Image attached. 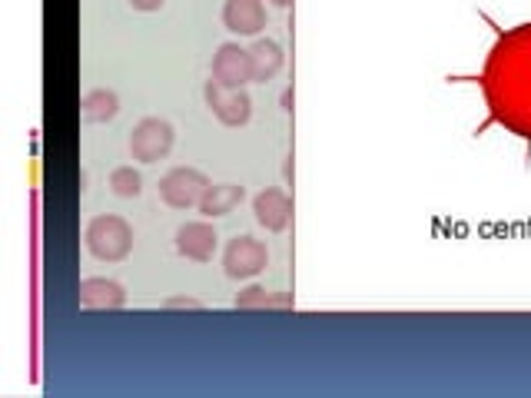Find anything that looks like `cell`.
Returning <instances> with one entry per match:
<instances>
[{
    "label": "cell",
    "mask_w": 531,
    "mask_h": 398,
    "mask_svg": "<svg viewBox=\"0 0 531 398\" xmlns=\"http://www.w3.org/2000/svg\"><path fill=\"white\" fill-rule=\"evenodd\" d=\"M478 17L492 27V47L475 73H449V83H475L485 100V120L472 130L482 136L488 127H502L525 143V160L531 163V20L502 27L485 10Z\"/></svg>",
    "instance_id": "obj_1"
},
{
    "label": "cell",
    "mask_w": 531,
    "mask_h": 398,
    "mask_svg": "<svg viewBox=\"0 0 531 398\" xmlns=\"http://www.w3.org/2000/svg\"><path fill=\"white\" fill-rule=\"evenodd\" d=\"M83 246L100 263H123L133 253V226L117 213H100L83 229Z\"/></svg>",
    "instance_id": "obj_2"
},
{
    "label": "cell",
    "mask_w": 531,
    "mask_h": 398,
    "mask_svg": "<svg viewBox=\"0 0 531 398\" xmlns=\"http://www.w3.org/2000/svg\"><path fill=\"white\" fill-rule=\"evenodd\" d=\"M176 143V130L163 117H143L130 133V156L137 163H160L170 156Z\"/></svg>",
    "instance_id": "obj_3"
},
{
    "label": "cell",
    "mask_w": 531,
    "mask_h": 398,
    "mask_svg": "<svg viewBox=\"0 0 531 398\" xmlns=\"http://www.w3.org/2000/svg\"><path fill=\"white\" fill-rule=\"evenodd\" d=\"M210 190V176L196 166H173L160 176V199L170 209H193L200 206L203 193Z\"/></svg>",
    "instance_id": "obj_4"
},
{
    "label": "cell",
    "mask_w": 531,
    "mask_h": 398,
    "mask_svg": "<svg viewBox=\"0 0 531 398\" xmlns=\"http://www.w3.org/2000/svg\"><path fill=\"white\" fill-rule=\"evenodd\" d=\"M203 100L223 127H246L249 117H253V97L246 93V87L233 90V87H223V83H216L210 77L203 87Z\"/></svg>",
    "instance_id": "obj_5"
},
{
    "label": "cell",
    "mask_w": 531,
    "mask_h": 398,
    "mask_svg": "<svg viewBox=\"0 0 531 398\" xmlns=\"http://www.w3.org/2000/svg\"><path fill=\"white\" fill-rule=\"evenodd\" d=\"M269 266V249L256 236H233L223 249V272L229 279H253Z\"/></svg>",
    "instance_id": "obj_6"
},
{
    "label": "cell",
    "mask_w": 531,
    "mask_h": 398,
    "mask_svg": "<svg viewBox=\"0 0 531 398\" xmlns=\"http://www.w3.org/2000/svg\"><path fill=\"white\" fill-rule=\"evenodd\" d=\"M213 80L223 87L243 90L253 83V64H249V47H239L236 40H226L213 54Z\"/></svg>",
    "instance_id": "obj_7"
},
{
    "label": "cell",
    "mask_w": 531,
    "mask_h": 398,
    "mask_svg": "<svg viewBox=\"0 0 531 398\" xmlns=\"http://www.w3.org/2000/svg\"><path fill=\"white\" fill-rule=\"evenodd\" d=\"M220 249V233L210 219H193V223H183L176 229V253L183 259H193V263H210Z\"/></svg>",
    "instance_id": "obj_8"
},
{
    "label": "cell",
    "mask_w": 531,
    "mask_h": 398,
    "mask_svg": "<svg viewBox=\"0 0 531 398\" xmlns=\"http://www.w3.org/2000/svg\"><path fill=\"white\" fill-rule=\"evenodd\" d=\"M253 216L266 233H286L293 223V199L279 186H266L253 196Z\"/></svg>",
    "instance_id": "obj_9"
},
{
    "label": "cell",
    "mask_w": 531,
    "mask_h": 398,
    "mask_svg": "<svg viewBox=\"0 0 531 398\" xmlns=\"http://www.w3.org/2000/svg\"><path fill=\"white\" fill-rule=\"evenodd\" d=\"M223 27L236 37H259L269 24V10L263 0H226Z\"/></svg>",
    "instance_id": "obj_10"
},
{
    "label": "cell",
    "mask_w": 531,
    "mask_h": 398,
    "mask_svg": "<svg viewBox=\"0 0 531 398\" xmlns=\"http://www.w3.org/2000/svg\"><path fill=\"white\" fill-rule=\"evenodd\" d=\"M77 302L83 309H120L127 306V289L117 279L107 276H87L77 286Z\"/></svg>",
    "instance_id": "obj_11"
},
{
    "label": "cell",
    "mask_w": 531,
    "mask_h": 398,
    "mask_svg": "<svg viewBox=\"0 0 531 398\" xmlns=\"http://www.w3.org/2000/svg\"><path fill=\"white\" fill-rule=\"evenodd\" d=\"M249 64H253V83H269L286 67V50L273 37H256L249 44Z\"/></svg>",
    "instance_id": "obj_12"
},
{
    "label": "cell",
    "mask_w": 531,
    "mask_h": 398,
    "mask_svg": "<svg viewBox=\"0 0 531 398\" xmlns=\"http://www.w3.org/2000/svg\"><path fill=\"white\" fill-rule=\"evenodd\" d=\"M246 199V190L239 183H210V190L203 193L200 199V216L203 219H220V216H229L233 209Z\"/></svg>",
    "instance_id": "obj_13"
},
{
    "label": "cell",
    "mask_w": 531,
    "mask_h": 398,
    "mask_svg": "<svg viewBox=\"0 0 531 398\" xmlns=\"http://www.w3.org/2000/svg\"><path fill=\"white\" fill-rule=\"evenodd\" d=\"M120 113V97L107 87L87 90L80 97V117L87 123H107Z\"/></svg>",
    "instance_id": "obj_14"
},
{
    "label": "cell",
    "mask_w": 531,
    "mask_h": 398,
    "mask_svg": "<svg viewBox=\"0 0 531 398\" xmlns=\"http://www.w3.org/2000/svg\"><path fill=\"white\" fill-rule=\"evenodd\" d=\"M236 309H293L296 299L289 292H273L263 286H249L233 299Z\"/></svg>",
    "instance_id": "obj_15"
},
{
    "label": "cell",
    "mask_w": 531,
    "mask_h": 398,
    "mask_svg": "<svg viewBox=\"0 0 531 398\" xmlns=\"http://www.w3.org/2000/svg\"><path fill=\"white\" fill-rule=\"evenodd\" d=\"M107 183H110V193L120 199H137L143 193V176L140 170H133V166H117Z\"/></svg>",
    "instance_id": "obj_16"
},
{
    "label": "cell",
    "mask_w": 531,
    "mask_h": 398,
    "mask_svg": "<svg viewBox=\"0 0 531 398\" xmlns=\"http://www.w3.org/2000/svg\"><path fill=\"white\" fill-rule=\"evenodd\" d=\"M133 10H140V14H153V10H160L166 0H127Z\"/></svg>",
    "instance_id": "obj_17"
},
{
    "label": "cell",
    "mask_w": 531,
    "mask_h": 398,
    "mask_svg": "<svg viewBox=\"0 0 531 398\" xmlns=\"http://www.w3.org/2000/svg\"><path fill=\"white\" fill-rule=\"evenodd\" d=\"M166 309H203L200 299H166L163 302Z\"/></svg>",
    "instance_id": "obj_18"
},
{
    "label": "cell",
    "mask_w": 531,
    "mask_h": 398,
    "mask_svg": "<svg viewBox=\"0 0 531 398\" xmlns=\"http://www.w3.org/2000/svg\"><path fill=\"white\" fill-rule=\"evenodd\" d=\"M279 103H283V110H293V90H283V97H279Z\"/></svg>",
    "instance_id": "obj_19"
},
{
    "label": "cell",
    "mask_w": 531,
    "mask_h": 398,
    "mask_svg": "<svg viewBox=\"0 0 531 398\" xmlns=\"http://www.w3.org/2000/svg\"><path fill=\"white\" fill-rule=\"evenodd\" d=\"M266 4H273L279 10H286V7H293V0H266Z\"/></svg>",
    "instance_id": "obj_20"
}]
</instances>
